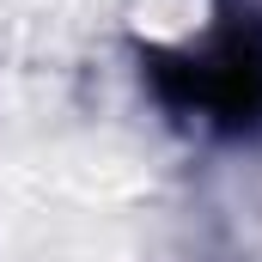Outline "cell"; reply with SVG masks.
<instances>
[{"label": "cell", "mask_w": 262, "mask_h": 262, "mask_svg": "<svg viewBox=\"0 0 262 262\" xmlns=\"http://www.w3.org/2000/svg\"><path fill=\"white\" fill-rule=\"evenodd\" d=\"M152 79L171 104H201L226 128L262 122V25H232L201 55H159Z\"/></svg>", "instance_id": "obj_1"}]
</instances>
